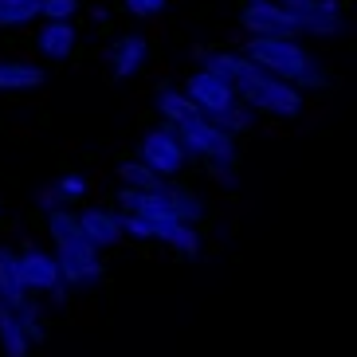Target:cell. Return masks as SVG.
Returning a JSON list of instances; mask_svg holds the SVG:
<instances>
[{
	"instance_id": "cell-4",
	"label": "cell",
	"mask_w": 357,
	"mask_h": 357,
	"mask_svg": "<svg viewBox=\"0 0 357 357\" xmlns=\"http://www.w3.org/2000/svg\"><path fill=\"white\" fill-rule=\"evenodd\" d=\"M173 134L181 137V146H185V153L189 158H200V161H228V165H240V149H236V137L228 134V130H220L212 118L204 114H189L181 118L177 126H173Z\"/></svg>"
},
{
	"instance_id": "cell-8",
	"label": "cell",
	"mask_w": 357,
	"mask_h": 357,
	"mask_svg": "<svg viewBox=\"0 0 357 357\" xmlns=\"http://www.w3.org/2000/svg\"><path fill=\"white\" fill-rule=\"evenodd\" d=\"M181 95L192 102V110L204 118H216L228 114L231 106H236V91H231V83H224L220 75L204 71V67H197V71H189V79H185V86H181Z\"/></svg>"
},
{
	"instance_id": "cell-27",
	"label": "cell",
	"mask_w": 357,
	"mask_h": 357,
	"mask_svg": "<svg viewBox=\"0 0 357 357\" xmlns=\"http://www.w3.org/2000/svg\"><path fill=\"white\" fill-rule=\"evenodd\" d=\"M165 4L169 0H122V8H126L130 16H137V20H153V16H161Z\"/></svg>"
},
{
	"instance_id": "cell-14",
	"label": "cell",
	"mask_w": 357,
	"mask_h": 357,
	"mask_svg": "<svg viewBox=\"0 0 357 357\" xmlns=\"http://www.w3.org/2000/svg\"><path fill=\"white\" fill-rule=\"evenodd\" d=\"M47 83V71L32 59H0V95H24V91H40Z\"/></svg>"
},
{
	"instance_id": "cell-11",
	"label": "cell",
	"mask_w": 357,
	"mask_h": 357,
	"mask_svg": "<svg viewBox=\"0 0 357 357\" xmlns=\"http://www.w3.org/2000/svg\"><path fill=\"white\" fill-rule=\"evenodd\" d=\"M75 216H79V231H83V240L95 243L98 252H106V248H118V243L126 240V236H122V216H118V208L86 204V208H79Z\"/></svg>"
},
{
	"instance_id": "cell-28",
	"label": "cell",
	"mask_w": 357,
	"mask_h": 357,
	"mask_svg": "<svg viewBox=\"0 0 357 357\" xmlns=\"http://www.w3.org/2000/svg\"><path fill=\"white\" fill-rule=\"evenodd\" d=\"M36 204H40L43 212H52V208H59V192H55V185H43V189L36 192Z\"/></svg>"
},
{
	"instance_id": "cell-3",
	"label": "cell",
	"mask_w": 357,
	"mask_h": 357,
	"mask_svg": "<svg viewBox=\"0 0 357 357\" xmlns=\"http://www.w3.org/2000/svg\"><path fill=\"white\" fill-rule=\"evenodd\" d=\"M137 216H146V220H177V224H200L208 216V204L204 197L177 181H161L153 189H142V208Z\"/></svg>"
},
{
	"instance_id": "cell-26",
	"label": "cell",
	"mask_w": 357,
	"mask_h": 357,
	"mask_svg": "<svg viewBox=\"0 0 357 357\" xmlns=\"http://www.w3.org/2000/svg\"><path fill=\"white\" fill-rule=\"evenodd\" d=\"M208 177L216 181L220 189H228V192L240 189V165H228V161H212V165H208Z\"/></svg>"
},
{
	"instance_id": "cell-13",
	"label": "cell",
	"mask_w": 357,
	"mask_h": 357,
	"mask_svg": "<svg viewBox=\"0 0 357 357\" xmlns=\"http://www.w3.org/2000/svg\"><path fill=\"white\" fill-rule=\"evenodd\" d=\"M75 47H79V32H75L71 20H43V28L36 32V52H40L47 63L71 59Z\"/></svg>"
},
{
	"instance_id": "cell-5",
	"label": "cell",
	"mask_w": 357,
	"mask_h": 357,
	"mask_svg": "<svg viewBox=\"0 0 357 357\" xmlns=\"http://www.w3.org/2000/svg\"><path fill=\"white\" fill-rule=\"evenodd\" d=\"M137 161H146L161 181H177L185 169H189V153L181 146V137L173 134L169 122H158V126H149L137 142Z\"/></svg>"
},
{
	"instance_id": "cell-18",
	"label": "cell",
	"mask_w": 357,
	"mask_h": 357,
	"mask_svg": "<svg viewBox=\"0 0 357 357\" xmlns=\"http://www.w3.org/2000/svg\"><path fill=\"white\" fill-rule=\"evenodd\" d=\"M12 314H16V322H20L24 337H28V346H43L47 342V326H43V306L36 294H24L16 306H8Z\"/></svg>"
},
{
	"instance_id": "cell-29",
	"label": "cell",
	"mask_w": 357,
	"mask_h": 357,
	"mask_svg": "<svg viewBox=\"0 0 357 357\" xmlns=\"http://www.w3.org/2000/svg\"><path fill=\"white\" fill-rule=\"evenodd\" d=\"M0 220H4V200H0Z\"/></svg>"
},
{
	"instance_id": "cell-19",
	"label": "cell",
	"mask_w": 357,
	"mask_h": 357,
	"mask_svg": "<svg viewBox=\"0 0 357 357\" xmlns=\"http://www.w3.org/2000/svg\"><path fill=\"white\" fill-rule=\"evenodd\" d=\"M0 354L4 357H28L32 354V346H28V337H24L16 314L8 310V303H0Z\"/></svg>"
},
{
	"instance_id": "cell-23",
	"label": "cell",
	"mask_w": 357,
	"mask_h": 357,
	"mask_svg": "<svg viewBox=\"0 0 357 357\" xmlns=\"http://www.w3.org/2000/svg\"><path fill=\"white\" fill-rule=\"evenodd\" d=\"M55 192H59V204H83L86 197H91V181L83 177V173H63V177L55 181Z\"/></svg>"
},
{
	"instance_id": "cell-12",
	"label": "cell",
	"mask_w": 357,
	"mask_h": 357,
	"mask_svg": "<svg viewBox=\"0 0 357 357\" xmlns=\"http://www.w3.org/2000/svg\"><path fill=\"white\" fill-rule=\"evenodd\" d=\"M146 63H149V40L142 32H126L110 43V75H114L118 83L142 75Z\"/></svg>"
},
{
	"instance_id": "cell-1",
	"label": "cell",
	"mask_w": 357,
	"mask_h": 357,
	"mask_svg": "<svg viewBox=\"0 0 357 357\" xmlns=\"http://www.w3.org/2000/svg\"><path fill=\"white\" fill-rule=\"evenodd\" d=\"M240 52L255 67L271 71L275 79L298 86V91H326L330 86V71L298 36H248Z\"/></svg>"
},
{
	"instance_id": "cell-2",
	"label": "cell",
	"mask_w": 357,
	"mask_h": 357,
	"mask_svg": "<svg viewBox=\"0 0 357 357\" xmlns=\"http://www.w3.org/2000/svg\"><path fill=\"white\" fill-rule=\"evenodd\" d=\"M236 98H240L252 114H267V118H279V122H298L306 114V98L298 86L283 83V79H275L271 71H263L248 59L240 75H236V83H231Z\"/></svg>"
},
{
	"instance_id": "cell-30",
	"label": "cell",
	"mask_w": 357,
	"mask_h": 357,
	"mask_svg": "<svg viewBox=\"0 0 357 357\" xmlns=\"http://www.w3.org/2000/svg\"><path fill=\"white\" fill-rule=\"evenodd\" d=\"M275 4H294V0H275Z\"/></svg>"
},
{
	"instance_id": "cell-22",
	"label": "cell",
	"mask_w": 357,
	"mask_h": 357,
	"mask_svg": "<svg viewBox=\"0 0 357 357\" xmlns=\"http://www.w3.org/2000/svg\"><path fill=\"white\" fill-rule=\"evenodd\" d=\"M118 185H130V189H153V185H161V177L153 173V169L146 165V161H137V158H126V161H118Z\"/></svg>"
},
{
	"instance_id": "cell-10",
	"label": "cell",
	"mask_w": 357,
	"mask_h": 357,
	"mask_svg": "<svg viewBox=\"0 0 357 357\" xmlns=\"http://www.w3.org/2000/svg\"><path fill=\"white\" fill-rule=\"evenodd\" d=\"M20 279H24V291L36 294V298H43L55 283H63V279H59L55 252L36 248V243H24V252H20Z\"/></svg>"
},
{
	"instance_id": "cell-25",
	"label": "cell",
	"mask_w": 357,
	"mask_h": 357,
	"mask_svg": "<svg viewBox=\"0 0 357 357\" xmlns=\"http://www.w3.org/2000/svg\"><path fill=\"white\" fill-rule=\"evenodd\" d=\"M43 20H75L79 16V0H40Z\"/></svg>"
},
{
	"instance_id": "cell-20",
	"label": "cell",
	"mask_w": 357,
	"mask_h": 357,
	"mask_svg": "<svg viewBox=\"0 0 357 357\" xmlns=\"http://www.w3.org/2000/svg\"><path fill=\"white\" fill-rule=\"evenodd\" d=\"M32 20H40V0H0V28H28Z\"/></svg>"
},
{
	"instance_id": "cell-7",
	"label": "cell",
	"mask_w": 357,
	"mask_h": 357,
	"mask_svg": "<svg viewBox=\"0 0 357 357\" xmlns=\"http://www.w3.org/2000/svg\"><path fill=\"white\" fill-rule=\"evenodd\" d=\"M294 24V36H314V40H334L346 32V8L337 0H294L287 4Z\"/></svg>"
},
{
	"instance_id": "cell-6",
	"label": "cell",
	"mask_w": 357,
	"mask_h": 357,
	"mask_svg": "<svg viewBox=\"0 0 357 357\" xmlns=\"http://www.w3.org/2000/svg\"><path fill=\"white\" fill-rule=\"evenodd\" d=\"M55 263H59V279H63L71 291H91V287L102 283V252L95 243H86L83 236L79 240H67L55 248Z\"/></svg>"
},
{
	"instance_id": "cell-21",
	"label": "cell",
	"mask_w": 357,
	"mask_h": 357,
	"mask_svg": "<svg viewBox=\"0 0 357 357\" xmlns=\"http://www.w3.org/2000/svg\"><path fill=\"white\" fill-rule=\"evenodd\" d=\"M200 67L212 75H220L224 83H236V75L248 67V55L243 52H208L204 59H200Z\"/></svg>"
},
{
	"instance_id": "cell-24",
	"label": "cell",
	"mask_w": 357,
	"mask_h": 357,
	"mask_svg": "<svg viewBox=\"0 0 357 357\" xmlns=\"http://www.w3.org/2000/svg\"><path fill=\"white\" fill-rule=\"evenodd\" d=\"M216 126H220V130H228L231 137H240V134H252V126H255V114H252V110H248V106L240 102V98H236V106H231L228 114H220V118H216Z\"/></svg>"
},
{
	"instance_id": "cell-16",
	"label": "cell",
	"mask_w": 357,
	"mask_h": 357,
	"mask_svg": "<svg viewBox=\"0 0 357 357\" xmlns=\"http://www.w3.org/2000/svg\"><path fill=\"white\" fill-rule=\"evenodd\" d=\"M24 294L28 291H24V279H20V252L0 243V303L16 306Z\"/></svg>"
},
{
	"instance_id": "cell-9",
	"label": "cell",
	"mask_w": 357,
	"mask_h": 357,
	"mask_svg": "<svg viewBox=\"0 0 357 357\" xmlns=\"http://www.w3.org/2000/svg\"><path fill=\"white\" fill-rule=\"evenodd\" d=\"M240 28L248 36H294L287 4H275V0H248L240 8Z\"/></svg>"
},
{
	"instance_id": "cell-17",
	"label": "cell",
	"mask_w": 357,
	"mask_h": 357,
	"mask_svg": "<svg viewBox=\"0 0 357 357\" xmlns=\"http://www.w3.org/2000/svg\"><path fill=\"white\" fill-rule=\"evenodd\" d=\"M153 110H158V118H161V122H169V126H177L181 118L197 114L192 102L181 95V86H173L169 79H165V83H158V91H153Z\"/></svg>"
},
{
	"instance_id": "cell-31",
	"label": "cell",
	"mask_w": 357,
	"mask_h": 357,
	"mask_svg": "<svg viewBox=\"0 0 357 357\" xmlns=\"http://www.w3.org/2000/svg\"><path fill=\"white\" fill-rule=\"evenodd\" d=\"M243 4H248V0H243Z\"/></svg>"
},
{
	"instance_id": "cell-15",
	"label": "cell",
	"mask_w": 357,
	"mask_h": 357,
	"mask_svg": "<svg viewBox=\"0 0 357 357\" xmlns=\"http://www.w3.org/2000/svg\"><path fill=\"white\" fill-rule=\"evenodd\" d=\"M153 224V240L173 248L181 259H197L200 255V228L197 224H177V220H149Z\"/></svg>"
}]
</instances>
